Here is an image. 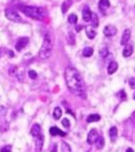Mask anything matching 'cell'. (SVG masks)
I'll list each match as a JSON object with an SVG mask.
<instances>
[{
  "instance_id": "1",
  "label": "cell",
  "mask_w": 135,
  "mask_h": 152,
  "mask_svg": "<svg viewBox=\"0 0 135 152\" xmlns=\"http://www.w3.org/2000/svg\"><path fill=\"white\" fill-rule=\"evenodd\" d=\"M65 80L67 83V86L69 90L75 95H81L84 94L85 92V84L83 81L82 76L80 73L76 70L75 68L69 67L65 71Z\"/></svg>"
},
{
  "instance_id": "2",
  "label": "cell",
  "mask_w": 135,
  "mask_h": 152,
  "mask_svg": "<svg viewBox=\"0 0 135 152\" xmlns=\"http://www.w3.org/2000/svg\"><path fill=\"white\" fill-rule=\"evenodd\" d=\"M21 11L26 16L30 17L32 19H35V20H43L45 15V12L43 8L35 6H24L21 8Z\"/></svg>"
},
{
  "instance_id": "3",
  "label": "cell",
  "mask_w": 135,
  "mask_h": 152,
  "mask_svg": "<svg viewBox=\"0 0 135 152\" xmlns=\"http://www.w3.org/2000/svg\"><path fill=\"white\" fill-rule=\"evenodd\" d=\"M51 50H53V41H51L50 34H45V38H43V45L40 48V50L38 53V55L41 60H46L51 56Z\"/></svg>"
},
{
  "instance_id": "4",
  "label": "cell",
  "mask_w": 135,
  "mask_h": 152,
  "mask_svg": "<svg viewBox=\"0 0 135 152\" xmlns=\"http://www.w3.org/2000/svg\"><path fill=\"white\" fill-rule=\"evenodd\" d=\"M5 16L7 19L13 21V22H20L21 17L19 16L18 12L14 9H6L5 10Z\"/></svg>"
},
{
  "instance_id": "5",
  "label": "cell",
  "mask_w": 135,
  "mask_h": 152,
  "mask_svg": "<svg viewBox=\"0 0 135 152\" xmlns=\"http://www.w3.org/2000/svg\"><path fill=\"white\" fill-rule=\"evenodd\" d=\"M34 142H35V147H36V151L40 152L41 151V149H43V132H41L40 134H38V135L34 136Z\"/></svg>"
},
{
  "instance_id": "6",
  "label": "cell",
  "mask_w": 135,
  "mask_h": 152,
  "mask_svg": "<svg viewBox=\"0 0 135 152\" xmlns=\"http://www.w3.org/2000/svg\"><path fill=\"white\" fill-rule=\"evenodd\" d=\"M103 32H104L105 35L108 36V37H110V36H114L115 34H116V32H117V28L115 27L114 25H111V24H109V25L105 26Z\"/></svg>"
},
{
  "instance_id": "7",
  "label": "cell",
  "mask_w": 135,
  "mask_h": 152,
  "mask_svg": "<svg viewBox=\"0 0 135 152\" xmlns=\"http://www.w3.org/2000/svg\"><path fill=\"white\" fill-rule=\"evenodd\" d=\"M98 136H99V134H98L97 130H96V129H92L89 132V134H88L87 142L90 144V145H92V144H94L95 142H96V140H97Z\"/></svg>"
},
{
  "instance_id": "8",
  "label": "cell",
  "mask_w": 135,
  "mask_h": 152,
  "mask_svg": "<svg viewBox=\"0 0 135 152\" xmlns=\"http://www.w3.org/2000/svg\"><path fill=\"white\" fill-rule=\"evenodd\" d=\"M28 43V38L27 37H20L18 40H17L16 45H15V48L17 51H20L22 48H25Z\"/></svg>"
},
{
  "instance_id": "9",
  "label": "cell",
  "mask_w": 135,
  "mask_h": 152,
  "mask_svg": "<svg viewBox=\"0 0 135 152\" xmlns=\"http://www.w3.org/2000/svg\"><path fill=\"white\" fill-rule=\"evenodd\" d=\"M130 37H131V31H130V29H125L123 34H122V37H121V41H120V43H121L122 45H127L128 43V41L130 40Z\"/></svg>"
},
{
  "instance_id": "10",
  "label": "cell",
  "mask_w": 135,
  "mask_h": 152,
  "mask_svg": "<svg viewBox=\"0 0 135 152\" xmlns=\"http://www.w3.org/2000/svg\"><path fill=\"white\" fill-rule=\"evenodd\" d=\"M50 134H51V136L60 135V136H63V137H65L66 135H67V133H66V132H63L62 130L58 129V127H56V126L51 127V129H50Z\"/></svg>"
},
{
  "instance_id": "11",
  "label": "cell",
  "mask_w": 135,
  "mask_h": 152,
  "mask_svg": "<svg viewBox=\"0 0 135 152\" xmlns=\"http://www.w3.org/2000/svg\"><path fill=\"white\" fill-rule=\"evenodd\" d=\"M91 14H92V12H91L90 8L88 6H85L83 9V20L86 22H89L91 19Z\"/></svg>"
},
{
  "instance_id": "12",
  "label": "cell",
  "mask_w": 135,
  "mask_h": 152,
  "mask_svg": "<svg viewBox=\"0 0 135 152\" xmlns=\"http://www.w3.org/2000/svg\"><path fill=\"white\" fill-rule=\"evenodd\" d=\"M117 70H118V63L116 62H111L107 68V72L109 75H113L114 73H116Z\"/></svg>"
},
{
  "instance_id": "13",
  "label": "cell",
  "mask_w": 135,
  "mask_h": 152,
  "mask_svg": "<svg viewBox=\"0 0 135 152\" xmlns=\"http://www.w3.org/2000/svg\"><path fill=\"white\" fill-rule=\"evenodd\" d=\"M109 135H110V139H111L112 142H115L117 139V135H118V130H117V127L113 126L110 128L109 130Z\"/></svg>"
},
{
  "instance_id": "14",
  "label": "cell",
  "mask_w": 135,
  "mask_h": 152,
  "mask_svg": "<svg viewBox=\"0 0 135 152\" xmlns=\"http://www.w3.org/2000/svg\"><path fill=\"white\" fill-rule=\"evenodd\" d=\"M132 53H133V46H132V45H125L123 53H122L124 58H128V56L132 55Z\"/></svg>"
},
{
  "instance_id": "15",
  "label": "cell",
  "mask_w": 135,
  "mask_h": 152,
  "mask_svg": "<svg viewBox=\"0 0 135 152\" xmlns=\"http://www.w3.org/2000/svg\"><path fill=\"white\" fill-rule=\"evenodd\" d=\"M90 21H91V26H92V27L94 28L98 27V25H99V19H98L97 14L94 13V12H92V14H91Z\"/></svg>"
},
{
  "instance_id": "16",
  "label": "cell",
  "mask_w": 135,
  "mask_h": 152,
  "mask_svg": "<svg viewBox=\"0 0 135 152\" xmlns=\"http://www.w3.org/2000/svg\"><path fill=\"white\" fill-rule=\"evenodd\" d=\"M41 133V127L40 125L38 124H34L32 127H31V130H30V134L32 135V137L38 135V134Z\"/></svg>"
},
{
  "instance_id": "17",
  "label": "cell",
  "mask_w": 135,
  "mask_h": 152,
  "mask_svg": "<svg viewBox=\"0 0 135 152\" xmlns=\"http://www.w3.org/2000/svg\"><path fill=\"white\" fill-rule=\"evenodd\" d=\"M98 6H99V8L101 9L102 11L107 10V9L110 7V2H109V0H100V1H99V4H98Z\"/></svg>"
},
{
  "instance_id": "18",
  "label": "cell",
  "mask_w": 135,
  "mask_h": 152,
  "mask_svg": "<svg viewBox=\"0 0 135 152\" xmlns=\"http://www.w3.org/2000/svg\"><path fill=\"white\" fill-rule=\"evenodd\" d=\"M101 119V116L99 114H91L87 117L88 123H93V122H98Z\"/></svg>"
},
{
  "instance_id": "19",
  "label": "cell",
  "mask_w": 135,
  "mask_h": 152,
  "mask_svg": "<svg viewBox=\"0 0 135 152\" xmlns=\"http://www.w3.org/2000/svg\"><path fill=\"white\" fill-rule=\"evenodd\" d=\"M72 4H73V0H65L64 3L62 4V12L63 13H66V12L70 9V7L72 6Z\"/></svg>"
},
{
  "instance_id": "20",
  "label": "cell",
  "mask_w": 135,
  "mask_h": 152,
  "mask_svg": "<svg viewBox=\"0 0 135 152\" xmlns=\"http://www.w3.org/2000/svg\"><path fill=\"white\" fill-rule=\"evenodd\" d=\"M95 143H96V148L102 149L105 145V140H104V138H103V136H98V138Z\"/></svg>"
},
{
  "instance_id": "21",
  "label": "cell",
  "mask_w": 135,
  "mask_h": 152,
  "mask_svg": "<svg viewBox=\"0 0 135 152\" xmlns=\"http://www.w3.org/2000/svg\"><path fill=\"white\" fill-rule=\"evenodd\" d=\"M85 29H86V34H87V36L90 38V40L94 38L96 36V34H97L96 33V31L92 29V27H89V26H88V27H86Z\"/></svg>"
},
{
  "instance_id": "22",
  "label": "cell",
  "mask_w": 135,
  "mask_h": 152,
  "mask_svg": "<svg viewBox=\"0 0 135 152\" xmlns=\"http://www.w3.org/2000/svg\"><path fill=\"white\" fill-rule=\"evenodd\" d=\"M93 53H94V50H93V48H90V46H88V48H85L84 50H83V55H84L85 58H90V56H92Z\"/></svg>"
},
{
  "instance_id": "23",
  "label": "cell",
  "mask_w": 135,
  "mask_h": 152,
  "mask_svg": "<svg viewBox=\"0 0 135 152\" xmlns=\"http://www.w3.org/2000/svg\"><path fill=\"white\" fill-rule=\"evenodd\" d=\"M62 109H61L60 107H56V108H55V110H53V118H55L56 120H58L61 118V117H62Z\"/></svg>"
},
{
  "instance_id": "24",
  "label": "cell",
  "mask_w": 135,
  "mask_h": 152,
  "mask_svg": "<svg viewBox=\"0 0 135 152\" xmlns=\"http://www.w3.org/2000/svg\"><path fill=\"white\" fill-rule=\"evenodd\" d=\"M61 150H62V152H72V150H71V146L69 145V144L67 143V142L63 141L62 142V146H61Z\"/></svg>"
},
{
  "instance_id": "25",
  "label": "cell",
  "mask_w": 135,
  "mask_h": 152,
  "mask_svg": "<svg viewBox=\"0 0 135 152\" xmlns=\"http://www.w3.org/2000/svg\"><path fill=\"white\" fill-rule=\"evenodd\" d=\"M68 21L71 24H76V23H77V21H78V16L76 15V14H74V13L70 14L69 17H68Z\"/></svg>"
},
{
  "instance_id": "26",
  "label": "cell",
  "mask_w": 135,
  "mask_h": 152,
  "mask_svg": "<svg viewBox=\"0 0 135 152\" xmlns=\"http://www.w3.org/2000/svg\"><path fill=\"white\" fill-rule=\"evenodd\" d=\"M117 97L120 99V101H126L127 100V94L125 93L124 90H121L120 92L117 93Z\"/></svg>"
},
{
  "instance_id": "27",
  "label": "cell",
  "mask_w": 135,
  "mask_h": 152,
  "mask_svg": "<svg viewBox=\"0 0 135 152\" xmlns=\"http://www.w3.org/2000/svg\"><path fill=\"white\" fill-rule=\"evenodd\" d=\"M7 114V108L4 106H0V121H2L4 118H5Z\"/></svg>"
},
{
  "instance_id": "28",
  "label": "cell",
  "mask_w": 135,
  "mask_h": 152,
  "mask_svg": "<svg viewBox=\"0 0 135 152\" xmlns=\"http://www.w3.org/2000/svg\"><path fill=\"white\" fill-rule=\"evenodd\" d=\"M108 55H109V50H108L107 48H103L99 50V55L103 58L108 56Z\"/></svg>"
},
{
  "instance_id": "29",
  "label": "cell",
  "mask_w": 135,
  "mask_h": 152,
  "mask_svg": "<svg viewBox=\"0 0 135 152\" xmlns=\"http://www.w3.org/2000/svg\"><path fill=\"white\" fill-rule=\"evenodd\" d=\"M28 76L31 80H35L36 78H38V73H36L35 71H32V70H30L28 72Z\"/></svg>"
},
{
  "instance_id": "30",
  "label": "cell",
  "mask_w": 135,
  "mask_h": 152,
  "mask_svg": "<svg viewBox=\"0 0 135 152\" xmlns=\"http://www.w3.org/2000/svg\"><path fill=\"white\" fill-rule=\"evenodd\" d=\"M11 145H5L0 149V152H11Z\"/></svg>"
},
{
  "instance_id": "31",
  "label": "cell",
  "mask_w": 135,
  "mask_h": 152,
  "mask_svg": "<svg viewBox=\"0 0 135 152\" xmlns=\"http://www.w3.org/2000/svg\"><path fill=\"white\" fill-rule=\"evenodd\" d=\"M62 124H63V126H64V127H66V128H69V127L71 126L70 120H69V119H67V118L63 119V121H62Z\"/></svg>"
},
{
  "instance_id": "32",
  "label": "cell",
  "mask_w": 135,
  "mask_h": 152,
  "mask_svg": "<svg viewBox=\"0 0 135 152\" xmlns=\"http://www.w3.org/2000/svg\"><path fill=\"white\" fill-rule=\"evenodd\" d=\"M129 86L132 89H135V78H130L129 80Z\"/></svg>"
},
{
  "instance_id": "33",
  "label": "cell",
  "mask_w": 135,
  "mask_h": 152,
  "mask_svg": "<svg viewBox=\"0 0 135 152\" xmlns=\"http://www.w3.org/2000/svg\"><path fill=\"white\" fill-rule=\"evenodd\" d=\"M8 55H9V58H13V56H14V53L12 50H9L8 51Z\"/></svg>"
},
{
  "instance_id": "34",
  "label": "cell",
  "mask_w": 135,
  "mask_h": 152,
  "mask_svg": "<svg viewBox=\"0 0 135 152\" xmlns=\"http://www.w3.org/2000/svg\"><path fill=\"white\" fill-rule=\"evenodd\" d=\"M126 152H134V150H133V149H132V148H127Z\"/></svg>"
},
{
  "instance_id": "35",
  "label": "cell",
  "mask_w": 135,
  "mask_h": 152,
  "mask_svg": "<svg viewBox=\"0 0 135 152\" xmlns=\"http://www.w3.org/2000/svg\"><path fill=\"white\" fill-rule=\"evenodd\" d=\"M133 99L135 100V93H134V95H133Z\"/></svg>"
}]
</instances>
